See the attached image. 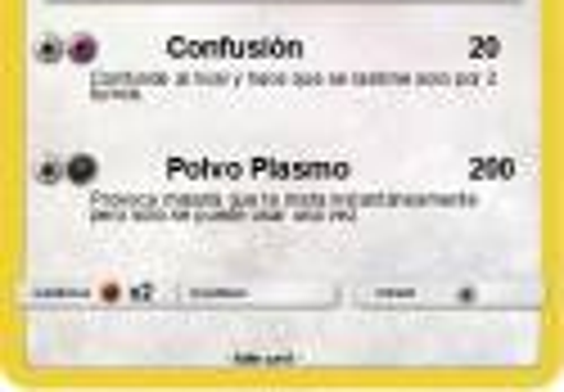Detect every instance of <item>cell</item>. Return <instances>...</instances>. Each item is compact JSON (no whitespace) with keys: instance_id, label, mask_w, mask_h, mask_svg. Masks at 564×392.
<instances>
[{"instance_id":"obj_1","label":"cell","mask_w":564,"mask_h":392,"mask_svg":"<svg viewBox=\"0 0 564 392\" xmlns=\"http://www.w3.org/2000/svg\"><path fill=\"white\" fill-rule=\"evenodd\" d=\"M90 172H96V163H90V159H77V163L68 167V176H77V181H86Z\"/></svg>"},{"instance_id":"obj_2","label":"cell","mask_w":564,"mask_h":392,"mask_svg":"<svg viewBox=\"0 0 564 392\" xmlns=\"http://www.w3.org/2000/svg\"><path fill=\"white\" fill-rule=\"evenodd\" d=\"M73 55H77V59H90V55H96V41H82V45H77V51H73Z\"/></svg>"}]
</instances>
